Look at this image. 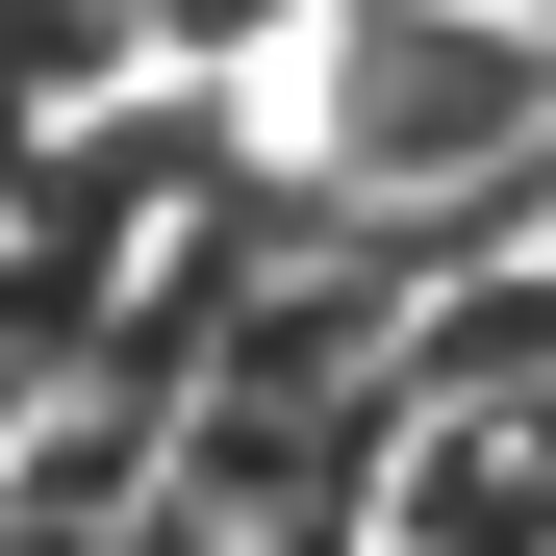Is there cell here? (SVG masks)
<instances>
[{"label": "cell", "instance_id": "1", "mask_svg": "<svg viewBox=\"0 0 556 556\" xmlns=\"http://www.w3.org/2000/svg\"><path fill=\"white\" fill-rule=\"evenodd\" d=\"M556 127V51L531 26H455V0H329V76H304V152L354 203H455Z\"/></svg>", "mask_w": 556, "mask_h": 556}, {"label": "cell", "instance_id": "2", "mask_svg": "<svg viewBox=\"0 0 556 556\" xmlns=\"http://www.w3.org/2000/svg\"><path fill=\"white\" fill-rule=\"evenodd\" d=\"M278 26H329V0H127V51H152V76H253Z\"/></svg>", "mask_w": 556, "mask_h": 556}, {"label": "cell", "instance_id": "3", "mask_svg": "<svg viewBox=\"0 0 556 556\" xmlns=\"http://www.w3.org/2000/svg\"><path fill=\"white\" fill-rule=\"evenodd\" d=\"M506 253H531V278H556V127H531V152H506Z\"/></svg>", "mask_w": 556, "mask_h": 556}]
</instances>
